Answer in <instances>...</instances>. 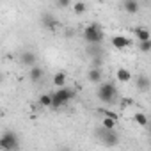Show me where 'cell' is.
<instances>
[{
    "label": "cell",
    "mask_w": 151,
    "mask_h": 151,
    "mask_svg": "<svg viewBox=\"0 0 151 151\" xmlns=\"http://www.w3.org/2000/svg\"><path fill=\"white\" fill-rule=\"evenodd\" d=\"M98 100L105 105H112L117 100V87L114 82H103L98 87Z\"/></svg>",
    "instance_id": "6da1fadb"
},
{
    "label": "cell",
    "mask_w": 151,
    "mask_h": 151,
    "mask_svg": "<svg viewBox=\"0 0 151 151\" xmlns=\"http://www.w3.org/2000/svg\"><path fill=\"white\" fill-rule=\"evenodd\" d=\"M50 96H52V107L50 109H60V107H64L68 101H71L75 98V89H71V87H60L55 93H52Z\"/></svg>",
    "instance_id": "7a4b0ae2"
},
{
    "label": "cell",
    "mask_w": 151,
    "mask_h": 151,
    "mask_svg": "<svg viewBox=\"0 0 151 151\" xmlns=\"http://www.w3.org/2000/svg\"><path fill=\"white\" fill-rule=\"evenodd\" d=\"M105 34H103V29L100 23H89L86 25L84 29V39L89 43V45H101Z\"/></svg>",
    "instance_id": "3957f363"
},
{
    "label": "cell",
    "mask_w": 151,
    "mask_h": 151,
    "mask_svg": "<svg viewBox=\"0 0 151 151\" xmlns=\"http://www.w3.org/2000/svg\"><path fill=\"white\" fill-rule=\"evenodd\" d=\"M94 135H96V137L100 139V142H101L103 146H107V147H114V146L119 144V133H117L116 130H107V128L100 126V128L94 132Z\"/></svg>",
    "instance_id": "277c9868"
},
{
    "label": "cell",
    "mask_w": 151,
    "mask_h": 151,
    "mask_svg": "<svg viewBox=\"0 0 151 151\" xmlns=\"http://www.w3.org/2000/svg\"><path fill=\"white\" fill-rule=\"evenodd\" d=\"M18 135L14 133V132H11V130H7V132H4L2 135H0V149L2 151H6V149H18Z\"/></svg>",
    "instance_id": "5b68a950"
},
{
    "label": "cell",
    "mask_w": 151,
    "mask_h": 151,
    "mask_svg": "<svg viewBox=\"0 0 151 151\" xmlns=\"http://www.w3.org/2000/svg\"><path fill=\"white\" fill-rule=\"evenodd\" d=\"M20 62H22L23 66L34 68V66L37 64V53L32 52V50H25V52H22V55H20Z\"/></svg>",
    "instance_id": "8992f818"
},
{
    "label": "cell",
    "mask_w": 151,
    "mask_h": 151,
    "mask_svg": "<svg viewBox=\"0 0 151 151\" xmlns=\"http://www.w3.org/2000/svg\"><path fill=\"white\" fill-rule=\"evenodd\" d=\"M41 25L45 29H48V30H55L57 25H59V22H57V18L52 13H43L41 14Z\"/></svg>",
    "instance_id": "52a82bcc"
},
{
    "label": "cell",
    "mask_w": 151,
    "mask_h": 151,
    "mask_svg": "<svg viewBox=\"0 0 151 151\" xmlns=\"http://www.w3.org/2000/svg\"><path fill=\"white\" fill-rule=\"evenodd\" d=\"M110 43H112V46H114V48L123 50V48H128V46L132 45V39H130V37H126V36H114V37L110 39Z\"/></svg>",
    "instance_id": "ba28073f"
},
{
    "label": "cell",
    "mask_w": 151,
    "mask_h": 151,
    "mask_svg": "<svg viewBox=\"0 0 151 151\" xmlns=\"http://www.w3.org/2000/svg\"><path fill=\"white\" fill-rule=\"evenodd\" d=\"M43 77H45V69H43L41 66H34V68H30V71H29V78H30V82L37 84V82H41Z\"/></svg>",
    "instance_id": "9c48e42d"
},
{
    "label": "cell",
    "mask_w": 151,
    "mask_h": 151,
    "mask_svg": "<svg viewBox=\"0 0 151 151\" xmlns=\"http://www.w3.org/2000/svg\"><path fill=\"white\" fill-rule=\"evenodd\" d=\"M149 78H147V75H144V73H140V75H137V78H135V86H137V89L139 91H142V93H146L147 89H149Z\"/></svg>",
    "instance_id": "30bf717a"
},
{
    "label": "cell",
    "mask_w": 151,
    "mask_h": 151,
    "mask_svg": "<svg viewBox=\"0 0 151 151\" xmlns=\"http://www.w3.org/2000/svg\"><path fill=\"white\" fill-rule=\"evenodd\" d=\"M101 78H103V71H101V69H98V68H91V69L87 71V80H89L91 84H100Z\"/></svg>",
    "instance_id": "8fae6325"
},
{
    "label": "cell",
    "mask_w": 151,
    "mask_h": 151,
    "mask_svg": "<svg viewBox=\"0 0 151 151\" xmlns=\"http://www.w3.org/2000/svg\"><path fill=\"white\" fill-rule=\"evenodd\" d=\"M86 52H87V55H89L91 59L103 57V48H101V45H89V46L86 48Z\"/></svg>",
    "instance_id": "7c38bea8"
},
{
    "label": "cell",
    "mask_w": 151,
    "mask_h": 151,
    "mask_svg": "<svg viewBox=\"0 0 151 151\" xmlns=\"http://www.w3.org/2000/svg\"><path fill=\"white\" fill-rule=\"evenodd\" d=\"M140 4L137 2V0H126V2H123V9L128 13V14H135L139 11Z\"/></svg>",
    "instance_id": "4fadbf2b"
},
{
    "label": "cell",
    "mask_w": 151,
    "mask_h": 151,
    "mask_svg": "<svg viewBox=\"0 0 151 151\" xmlns=\"http://www.w3.org/2000/svg\"><path fill=\"white\" fill-rule=\"evenodd\" d=\"M66 80H68V75H66V71H57V73L53 75V86H57L59 89L66 86Z\"/></svg>",
    "instance_id": "5bb4252c"
},
{
    "label": "cell",
    "mask_w": 151,
    "mask_h": 151,
    "mask_svg": "<svg viewBox=\"0 0 151 151\" xmlns=\"http://www.w3.org/2000/svg\"><path fill=\"white\" fill-rule=\"evenodd\" d=\"M135 36H137L139 43H142V41H151V34H149V30H147L146 27H137V29H135Z\"/></svg>",
    "instance_id": "9a60e30c"
},
{
    "label": "cell",
    "mask_w": 151,
    "mask_h": 151,
    "mask_svg": "<svg viewBox=\"0 0 151 151\" xmlns=\"http://www.w3.org/2000/svg\"><path fill=\"white\" fill-rule=\"evenodd\" d=\"M116 77H117L119 82H130L132 80V71L126 69V68H119L117 73H116Z\"/></svg>",
    "instance_id": "2e32d148"
},
{
    "label": "cell",
    "mask_w": 151,
    "mask_h": 151,
    "mask_svg": "<svg viewBox=\"0 0 151 151\" xmlns=\"http://www.w3.org/2000/svg\"><path fill=\"white\" fill-rule=\"evenodd\" d=\"M133 121H135L137 124H140V126H147V117H146L144 112H137V114L133 116Z\"/></svg>",
    "instance_id": "e0dca14e"
},
{
    "label": "cell",
    "mask_w": 151,
    "mask_h": 151,
    "mask_svg": "<svg viewBox=\"0 0 151 151\" xmlns=\"http://www.w3.org/2000/svg\"><path fill=\"white\" fill-rule=\"evenodd\" d=\"M37 103H39L41 107H52V96H50V94H41V96L37 98Z\"/></svg>",
    "instance_id": "ac0fdd59"
},
{
    "label": "cell",
    "mask_w": 151,
    "mask_h": 151,
    "mask_svg": "<svg viewBox=\"0 0 151 151\" xmlns=\"http://www.w3.org/2000/svg\"><path fill=\"white\" fill-rule=\"evenodd\" d=\"M86 9H87V4H86V2H75V4H73V11L77 13V14L86 13Z\"/></svg>",
    "instance_id": "d6986e66"
},
{
    "label": "cell",
    "mask_w": 151,
    "mask_h": 151,
    "mask_svg": "<svg viewBox=\"0 0 151 151\" xmlns=\"http://www.w3.org/2000/svg\"><path fill=\"white\" fill-rule=\"evenodd\" d=\"M101 126L107 128V130H114V128H116V121H112V119H109V117H103V119H101Z\"/></svg>",
    "instance_id": "ffe728a7"
},
{
    "label": "cell",
    "mask_w": 151,
    "mask_h": 151,
    "mask_svg": "<svg viewBox=\"0 0 151 151\" xmlns=\"http://www.w3.org/2000/svg\"><path fill=\"white\" fill-rule=\"evenodd\" d=\"M139 48H140L142 53H149V52H151V41H142V43H139Z\"/></svg>",
    "instance_id": "44dd1931"
},
{
    "label": "cell",
    "mask_w": 151,
    "mask_h": 151,
    "mask_svg": "<svg viewBox=\"0 0 151 151\" xmlns=\"http://www.w3.org/2000/svg\"><path fill=\"white\" fill-rule=\"evenodd\" d=\"M101 112H103V117H109V119L117 123V114L116 112H112V110H101Z\"/></svg>",
    "instance_id": "7402d4cb"
},
{
    "label": "cell",
    "mask_w": 151,
    "mask_h": 151,
    "mask_svg": "<svg viewBox=\"0 0 151 151\" xmlns=\"http://www.w3.org/2000/svg\"><path fill=\"white\" fill-rule=\"evenodd\" d=\"M132 105H133V100H132V98H123V101H121V107H123V109L132 107Z\"/></svg>",
    "instance_id": "603a6c76"
},
{
    "label": "cell",
    "mask_w": 151,
    "mask_h": 151,
    "mask_svg": "<svg viewBox=\"0 0 151 151\" xmlns=\"http://www.w3.org/2000/svg\"><path fill=\"white\" fill-rule=\"evenodd\" d=\"M55 6H57V7H69V6H71V2H69V0H59Z\"/></svg>",
    "instance_id": "cb8c5ba5"
},
{
    "label": "cell",
    "mask_w": 151,
    "mask_h": 151,
    "mask_svg": "<svg viewBox=\"0 0 151 151\" xmlns=\"http://www.w3.org/2000/svg\"><path fill=\"white\" fill-rule=\"evenodd\" d=\"M57 151H71V147H69V146H60Z\"/></svg>",
    "instance_id": "d4e9b609"
},
{
    "label": "cell",
    "mask_w": 151,
    "mask_h": 151,
    "mask_svg": "<svg viewBox=\"0 0 151 151\" xmlns=\"http://www.w3.org/2000/svg\"><path fill=\"white\" fill-rule=\"evenodd\" d=\"M64 36H68V37H71V36H73V30H66V32H64Z\"/></svg>",
    "instance_id": "484cf974"
},
{
    "label": "cell",
    "mask_w": 151,
    "mask_h": 151,
    "mask_svg": "<svg viewBox=\"0 0 151 151\" xmlns=\"http://www.w3.org/2000/svg\"><path fill=\"white\" fill-rule=\"evenodd\" d=\"M2 82H4V73L0 71V84H2Z\"/></svg>",
    "instance_id": "4316f807"
},
{
    "label": "cell",
    "mask_w": 151,
    "mask_h": 151,
    "mask_svg": "<svg viewBox=\"0 0 151 151\" xmlns=\"http://www.w3.org/2000/svg\"><path fill=\"white\" fill-rule=\"evenodd\" d=\"M6 151H14V149H6Z\"/></svg>",
    "instance_id": "83f0119b"
}]
</instances>
